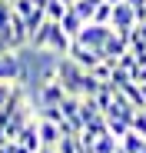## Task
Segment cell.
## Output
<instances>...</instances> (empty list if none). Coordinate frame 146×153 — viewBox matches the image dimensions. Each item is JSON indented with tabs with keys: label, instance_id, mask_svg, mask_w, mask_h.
<instances>
[{
	"label": "cell",
	"instance_id": "1",
	"mask_svg": "<svg viewBox=\"0 0 146 153\" xmlns=\"http://www.w3.org/2000/svg\"><path fill=\"white\" fill-rule=\"evenodd\" d=\"M57 80L63 83V90L70 97H83V80H86V70L77 63V60H70L66 53L57 57Z\"/></svg>",
	"mask_w": 146,
	"mask_h": 153
},
{
	"label": "cell",
	"instance_id": "2",
	"mask_svg": "<svg viewBox=\"0 0 146 153\" xmlns=\"http://www.w3.org/2000/svg\"><path fill=\"white\" fill-rule=\"evenodd\" d=\"M110 37H113V27H110V23H93V20H86L77 40L86 43V47H93V50H103V43H106Z\"/></svg>",
	"mask_w": 146,
	"mask_h": 153
},
{
	"label": "cell",
	"instance_id": "3",
	"mask_svg": "<svg viewBox=\"0 0 146 153\" xmlns=\"http://www.w3.org/2000/svg\"><path fill=\"white\" fill-rule=\"evenodd\" d=\"M66 57H70V60H77L83 70H93L96 63L103 60V50H93V47H86V43H80V40H73L70 50H66Z\"/></svg>",
	"mask_w": 146,
	"mask_h": 153
},
{
	"label": "cell",
	"instance_id": "4",
	"mask_svg": "<svg viewBox=\"0 0 146 153\" xmlns=\"http://www.w3.org/2000/svg\"><path fill=\"white\" fill-rule=\"evenodd\" d=\"M139 23V17H136V10H133V4H113V20H110V27L113 30H126V27H136Z\"/></svg>",
	"mask_w": 146,
	"mask_h": 153
},
{
	"label": "cell",
	"instance_id": "5",
	"mask_svg": "<svg viewBox=\"0 0 146 153\" xmlns=\"http://www.w3.org/2000/svg\"><path fill=\"white\" fill-rule=\"evenodd\" d=\"M60 107H63V117H66V123H70L73 130L80 133V130H83V110H80V97H70V93H66Z\"/></svg>",
	"mask_w": 146,
	"mask_h": 153
},
{
	"label": "cell",
	"instance_id": "6",
	"mask_svg": "<svg viewBox=\"0 0 146 153\" xmlns=\"http://www.w3.org/2000/svg\"><path fill=\"white\" fill-rule=\"evenodd\" d=\"M106 117H123V120H133V117H136V107L123 97V90H119V87H116V97H113V103H110Z\"/></svg>",
	"mask_w": 146,
	"mask_h": 153
},
{
	"label": "cell",
	"instance_id": "7",
	"mask_svg": "<svg viewBox=\"0 0 146 153\" xmlns=\"http://www.w3.org/2000/svg\"><path fill=\"white\" fill-rule=\"evenodd\" d=\"M37 130H40V140H43V146H57L60 143V137H63V130L53 123V120H43V117H37Z\"/></svg>",
	"mask_w": 146,
	"mask_h": 153
},
{
	"label": "cell",
	"instance_id": "8",
	"mask_svg": "<svg viewBox=\"0 0 146 153\" xmlns=\"http://www.w3.org/2000/svg\"><path fill=\"white\" fill-rule=\"evenodd\" d=\"M13 140H20V143L27 146L30 153H37V150L43 146V140H40V130H37V120H30V123H27V126H23V130L13 137Z\"/></svg>",
	"mask_w": 146,
	"mask_h": 153
},
{
	"label": "cell",
	"instance_id": "9",
	"mask_svg": "<svg viewBox=\"0 0 146 153\" xmlns=\"http://www.w3.org/2000/svg\"><path fill=\"white\" fill-rule=\"evenodd\" d=\"M126 50H130V43H126L123 37H119L116 30H113V37H110V40L103 43V60H113V63H116L119 57H123V53H126Z\"/></svg>",
	"mask_w": 146,
	"mask_h": 153
},
{
	"label": "cell",
	"instance_id": "10",
	"mask_svg": "<svg viewBox=\"0 0 146 153\" xmlns=\"http://www.w3.org/2000/svg\"><path fill=\"white\" fill-rule=\"evenodd\" d=\"M83 23H86V20H83L77 10H73V7H70V10L63 13V20H60V27H63V33H66L70 40H77V37H80V30H83Z\"/></svg>",
	"mask_w": 146,
	"mask_h": 153
},
{
	"label": "cell",
	"instance_id": "11",
	"mask_svg": "<svg viewBox=\"0 0 146 153\" xmlns=\"http://www.w3.org/2000/svg\"><path fill=\"white\" fill-rule=\"evenodd\" d=\"M119 146H123L126 153H143V150H146V137H143V133H136L133 126H130V130L119 137Z\"/></svg>",
	"mask_w": 146,
	"mask_h": 153
},
{
	"label": "cell",
	"instance_id": "12",
	"mask_svg": "<svg viewBox=\"0 0 146 153\" xmlns=\"http://www.w3.org/2000/svg\"><path fill=\"white\" fill-rule=\"evenodd\" d=\"M116 146H119V140L113 133H100L93 140V153H116Z\"/></svg>",
	"mask_w": 146,
	"mask_h": 153
},
{
	"label": "cell",
	"instance_id": "13",
	"mask_svg": "<svg viewBox=\"0 0 146 153\" xmlns=\"http://www.w3.org/2000/svg\"><path fill=\"white\" fill-rule=\"evenodd\" d=\"M100 4H103V0H73L70 7L77 10L83 20H93V13H96V7H100Z\"/></svg>",
	"mask_w": 146,
	"mask_h": 153
},
{
	"label": "cell",
	"instance_id": "14",
	"mask_svg": "<svg viewBox=\"0 0 146 153\" xmlns=\"http://www.w3.org/2000/svg\"><path fill=\"white\" fill-rule=\"evenodd\" d=\"M106 130L119 140V137H123L126 130H130V120H123V117H106Z\"/></svg>",
	"mask_w": 146,
	"mask_h": 153
},
{
	"label": "cell",
	"instance_id": "15",
	"mask_svg": "<svg viewBox=\"0 0 146 153\" xmlns=\"http://www.w3.org/2000/svg\"><path fill=\"white\" fill-rule=\"evenodd\" d=\"M66 10H70V4H63V0H46V17L50 20H63Z\"/></svg>",
	"mask_w": 146,
	"mask_h": 153
},
{
	"label": "cell",
	"instance_id": "16",
	"mask_svg": "<svg viewBox=\"0 0 146 153\" xmlns=\"http://www.w3.org/2000/svg\"><path fill=\"white\" fill-rule=\"evenodd\" d=\"M110 20H113V4L103 0V4L96 7V13H93V23H110Z\"/></svg>",
	"mask_w": 146,
	"mask_h": 153
},
{
	"label": "cell",
	"instance_id": "17",
	"mask_svg": "<svg viewBox=\"0 0 146 153\" xmlns=\"http://www.w3.org/2000/svg\"><path fill=\"white\" fill-rule=\"evenodd\" d=\"M116 67H123V70H130V73H133V70H136V53H133V50H126V53L116 60Z\"/></svg>",
	"mask_w": 146,
	"mask_h": 153
},
{
	"label": "cell",
	"instance_id": "18",
	"mask_svg": "<svg viewBox=\"0 0 146 153\" xmlns=\"http://www.w3.org/2000/svg\"><path fill=\"white\" fill-rule=\"evenodd\" d=\"M133 80H136V83H146V67H136V70H133Z\"/></svg>",
	"mask_w": 146,
	"mask_h": 153
},
{
	"label": "cell",
	"instance_id": "19",
	"mask_svg": "<svg viewBox=\"0 0 146 153\" xmlns=\"http://www.w3.org/2000/svg\"><path fill=\"white\" fill-rule=\"evenodd\" d=\"M7 140H10V137H7V133H4V126H0V146H4V143H7Z\"/></svg>",
	"mask_w": 146,
	"mask_h": 153
},
{
	"label": "cell",
	"instance_id": "20",
	"mask_svg": "<svg viewBox=\"0 0 146 153\" xmlns=\"http://www.w3.org/2000/svg\"><path fill=\"white\" fill-rule=\"evenodd\" d=\"M106 4H123V0H106Z\"/></svg>",
	"mask_w": 146,
	"mask_h": 153
},
{
	"label": "cell",
	"instance_id": "21",
	"mask_svg": "<svg viewBox=\"0 0 146 153\" xmlns=\"http://www.w3.org/2000/svg\"><path fill=\"white\" fill-rule=\"evenodd\" d=\"M10 4H13V0H10Z\"/></svg>",
	"mask_w": 146,
	"mask_h": 153
}]
</instances>
